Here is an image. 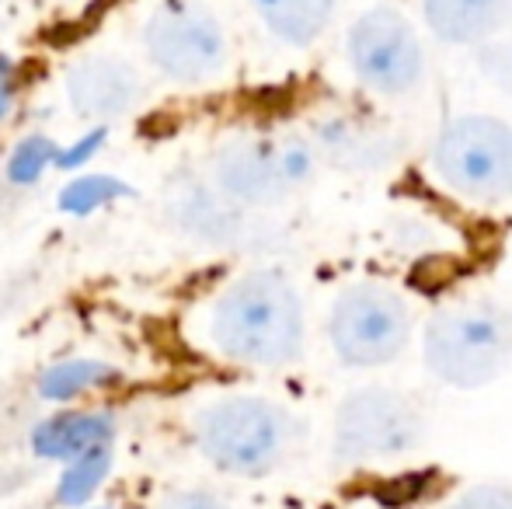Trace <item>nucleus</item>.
Instances as JSON below:
<instances>
[{"label": "nucleus", "mask_w": 512, "mask_h": 509, "mask_svg": "<svg viewBox=\"0 0 512 509\" xmlns=\"http://www.w3.org/2000/svg\"><path fill=\"white\" fill-rule=\"evenodd\" d=\"M206 332L227 363L248 370H290L310 346L307 293L286 269L258 265L216 293Z\"/></svg>", "instance_id": "f257e3e1"}, {"label": "nucleus", "mask_w": 512, "mask_h": 509, "mask_svg": "<svg viewBox=\"0 0 512 509\" xmlns=\"http://www.w3.org/2000/svg\"><path fill=\"white\" fill-rule=\"evenodd\" d=\"M425 300L411 279L387 269H363L338 279L324 300L321 335L331 360L352 374H380L418 346Z\"/></svg>", "instance_id": "f03ea898"}, {"label": "nucleus", "mask_w": 512, "mask_h": 509, "mask_svg": "<svg viewBox=\"0 0 512 509\" xmlns=\"http://www.w3.org/2000/svg\"><path fill=\"white\" fill-rule=\"evenodd\" d=\"M418 363L446 391H485L512 370V304L492 290H453L425 307Z\"/></svg>", "instance_id": "7ed1b4c3"}, {"label": "nucleus", "mask_w": 512, "mask_h": 509, "mask_svg": "<svg viewBox=\"0 0 512 509\" xmlns=\"http://www.w3.org/2000/svg\"><path fill=\"white\" fill-rule=\"evenodd\" d=\"M418 168L432 196L467 213H502L512 206V116L495 109H460L432 126L418 150Z\"/></svg>", "instance_id": "20e7f679"}, {"label": "nucleus", "mask_w": 512, "mask_h": 509, "mask_svg": "<svg viewBox=\"0 0 512 509\" xmlns=\"http://www.w3.org/2000/svg\"><path fill=\"white\" fill-rule=\"evenodd\" d=\"M342 67L356 98L401 112L432 84V39L401 4L373 0L345 21Z\"/></svg>", "instance_id": "39448f33"}, {"label": "nucleus", "mask_w": 512, "mask_h": 509, "mask_svg": "<svg viewBox=\"0 0 512 509\" xmlns=\"http://www.w3.org/2000/svg\"><path fill=\"white\" fill-rule=\"evenodd\" d=\"M324 171L304 129L241 133L216 147L209 182L251 213L283 210L314 189Z\"/></svg>", "instance_id": "423d86ee"}, {"label": "nucleus", "mask_w": 512, "mask_h": 509, "mask_svg": "<svg viewBox=\"0 0 512 509\" xmlns=\"http://www.w3.org/2000/svg\"><path fill=\"white\" fill-rule=\"evenodd\" d=\"M429 440V412L398 384L366 381L331 412V457L342 468H377L411 457Z\"/></svg>", "instance_id": "0eeeda50"}, {"label": "nucleus", "mask_w": 512, "mask_h": 509, "mask_svg": "<svg viewBox=\"0 0 512 509\" xmlns=\"http://www.w3.org/2000/svg\"><path fill=\"white\" fill-rule=\"evenodd\" d=\"M304 133L314 143L324 171L356 182H384L418 157L415 136L401 123L398 112L380 109L363 98L324 105Z\"/></svg>", "instance_id": "6e6552de"}, {"label": "nucleus", "mask_w": 512, "mask_h": 509, "mask_svg": "<svg viewBox=\"0 0 512 509\" xmlns=\"http://www.w3.org/2000/svg\"><path fill=\"white\" fill-rule=\"evenodd\" d=\"M300 436L297 415L262 394H230L196 419L199 450L227 475L258 478L290 457Z\"/></svg>", "instance_id": "1a4fd4ad"}, {"label": "nucleus", "mask_w": 512, "mask_h": 509, "mask_svg": "<svg viewBox=\"0 0 512 509\" xmlns=\"http://www.w3.org/2000/svg\"><path fill=\"white\" fill-rule=\"evenodd\" d=\"M147 56L161 74L182 84H206L230 63L223 21L196 0H164L147 21Z\"/></svg>", "instance_id": "9d476101"}, {"label": "nucleus", "mask_w": 512, "mask_h": 509, "mask_svg": "<svg viewBox=\"0 0 512 509\" xmlns=\"http://www.w3.org/2000/svg\"><path fill=\"white\" fill-rule=\"evenodd\" d=\"M373 241L384 258V269L398 276L411 269H436L439 262H453L464 252L457 220L422 199H398L387 206L377 217Z\"/></svg>", "instance_id": "9b49d317"}, {"label": "nucleus", "mask_w": 512, "mask_h": 509, "mask_svg": "<svg viewBox=\"0 0 512 509\" xmlns=\"http://www.w3.org/2000/svg\"><path fill=\"white\" fill-rule=\"evenodd\" d=\"M418 21L432 46L481 56L509 42L512 0H418Z\"/></svg>", "instance_id": "f8f14e48"}, {"label": "nucleus", "mask_w": 512, "mask_h": 509, "mask_svg": "<svg viewBox=\"0 0 512 509\" xmlns=\"http://www.w3.org/2000/svg\"><path fill=\"white\" fill-rule=\"evenodd\" d=\"M175 220L192 238L206 241V245H220V248L255 245L265 231L255 213L237 206L234 199H227L213 182L185 189L182 196L175 199Z\"/></svg>", "instance_id": "ddd939ff"}, {"label": "nucleus", "mask_w": 512, "mask_h": 509, "mask_svg": "<svg viewBox=\"0 0 512 509\" xmlns=\"http://www.w3.org/2000/svg\"><path fill=\"white\" fill-rule=\"evenodd\" d=\"M67 98L77 116L115 119L140 98V77L112 56H88L67 70Z\"/></svg>", "instance_id": "4468645a"}, {"label": "nucleus", "mask_w": 512, "mask_h": 509, "mask_svg": "<svg viewBox=\"0 0 512 509\" xmlns=\"http://www.w3.org/2000/svg\"><path fill=\"white\" fill-rule=\"evenodd\" d=\"M262 28L286 49H314L338 25L342 0H251Z\"/></svg>", "instance_id": "2eb2a0df"}, {"label": "nucleus", "mask_w": 512, "mask_h": 509, "mask_svg": "<svg viewBox=\"0 0 512 509\" xmlns=\"http://www.w3.org/2000/svg\"><path fill=\"white\" fill-rule=\"evenodd\" d=\"M115 433V419L105 412H63L39 422L32 433V450L49 461H74L95 447H105Z\"/></svg>", "instance_id": "dca6fc26"}, {"label": "nucleus", "mask_w": 512, "mask_h": 509, "mask_svg": "<svg viewBox=\"0 0 512 509\" xmlns=\"http://www.w3.org/2000/svg\"><path fill=\"white\" fill-rule=\"evenodd\" d=\"M115 367L108 363H98V360H63L56 367H49L46 374L39 377V394L46 401H70L77 394L91 391L98 384H108L115 381Z\"/></svg>", "instance_id": "f3484780"}, {"label": "nucleus", "mask_w": 512, "mask_h": 509, "mask_svg": "<svg viewBox=\"0 0 512 509\" xmlns=\"http://www.w3.org/2000/svg\"><path fill=\"white\" fill-rule=\"evenodd\" d=\"M108 468H112V450H108V443H105V447L88 450V454H81V457H74V461H70V468L63 471L60 489H56V499H60L63 506L88 503V499L98 492V485L105 482Z\"/></svg>", "instance_id": "a211bd4d"}, {"label": "nucleus", "mask_w": 512, "mask_h": 509, "mask_svg": "<svg viewBox=\"0 0 512 509\" xmlns=\"http://www.w3.org/2000/svg\"><path fill=\"white\" fill-rule=\"evenodd\" d=\"M133 192V185H126L115 175H84L60 192V210L70 213V217H88V213L102 210V206L115 203V199L133 196Z\"/></svg>", "instance_id": "6ab92c4d"}, {"label": "nucleus", "mask_w": 512, "mask_h": 509, "mask_svg": "<svg viewBox=\"0 0 512 509\" xmlns=\"http://www.w3.org/2000/svg\"><path fill=\"white\" fill-rule=\"evenodd\" d=\"M56 157H60L56 143L42 133H32L21 143H14L11 157H7V178L14 185H32L46 175L49 164H56Z\"/></svg>", "instance_id": "aec40b11"}, {"label": "nucleus", "mask_w": 512, "mask_h": 509, "mask_svg": "<svg viewBox=\"0 0 512 509\" xmlns=\"http://www.w3.org/2000/svg\"><path fill=\"white\" fill-rule=\"evenodd\" d=\"M443 509H512V485L506 482H478L450 499Z\"/></svg>", "instance_id": "412c9836"}, {"label": "nucleus", "mask_w": 512, "mask_h": 509, "mask_svg": "<svg viewBox=\"0 0 512 509\" xmlns=\"http://www.w3.org/2000/svg\"><path fill=\"white\" fill-rule=\"evenodd\" d=\"M105 129L98 126V129H91V133H84V136H77L70 147H63L60 150V157H56V168H63V171H74V168H84V164L91 161V157L98 154V150L105 147Z\"/></svg>", "instance_id": "4be33fe9"}, {"label": "nucleus", "mask_w": 512, "mask_h": 509, "mask_svg": "<svg viewBox=\"0 0 512 509\" xmlns=\"http://www.w3.org/2000/svg\"><path fill=\"white\" fill-rule=\"evenodd\" d=\"M14 95H18V70L11 56H0V123L11 116Z\"/></svg>", "instance_id": "5701e85b"}, {"label": "nucleus", "mask_w": 512, "mask_h": 509, "mask_svg": "<svg viewBox=\"0 0 512 509\" xmlns=\"http://www.w3.org/2000/svg\"><path fill=\"white\" fill-rule=\"evenodd\" d=\"M161 509H227L220 499L206 496V492H182V496H171Z\"/></svg>", "instance_id": "b1692460"}]
</instances>
